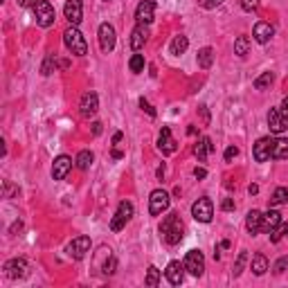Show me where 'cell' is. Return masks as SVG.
<instances>
[{
    "label": "cell",
    "instance_id": "obj_12",
    "mask_svg": "<svg viewBox=\"0 0 288 288\" xmlns=\"http://www.w3.org/2000/svg\"><path fill=\"white\" fill-rule=\"evenodd\" d=\"M99 108V97L97 93H93V90H88V93L81 97V104H79V113H81V117H93L95 113H97Z\"/></svg>",
    "mask_w": 288,
    "mask_h": 288
},
{
    "label": "cell",
    "instance_id": "obj_47",
    "mask_svg": "<svg viewBox=\"0 0 288 288\" xmlns=\"http://www.w3.org/2000/svg\"><path fill=\"white\" fill-rule=\"evenodd\" d=\"M122 155H124V153H122V151H117V149H115V151H113V158H115V160H119V158H122Z\"/></svg>",
    "mask_w": 288,
    "mask_h": 288
},
{
    "label": "cell",
    "instance_id": "obj_34",
    "mask_svg": "<svg viewBox=\"0 0 288 288\" xmlns=\"http://www.w3.org/2000/svg\"><path fill=\"white\" fill-rule=\"evenodd\" d=\"M54 70H57V57H52V54H50L48 59H45L43 61V68H41V72L45 74V77H48V74H52Z\"/></svg>",
    "mask_w": 288,
    "mask_h": 288
},
{
    "label": "cell",
    "instance_id": "obj_21",
    "mask_svg": "<svg viewBox=\"0 0 288 288\" xmlns=\"http://www.w3.org/2000/svg\"><path fill=\"white\" fill-rule=\"evenodd\" d=\"M146 38H149V29H146V25L138 23V27L131 32V48H133V50H142L144 43H146Z\"/></svg>",
    "mask_w": 288,
    "mask_h": 288
},
{
    "label": "cell",
    "instance_id": "obj_3",
    "mask_svg": "<svg viewBox=\"0 0 288 288\" xmlns=\"http://www.w3.org/2000/svg\"><path fill=\"white\" fill-rule=\"evenodd\" d=\"M191 216H194L198 223H210L212 216H214V205H212V200L207 198V196L198 198L191 205Z\"/></svg>",
    "mask_w": 288,
    "mask_h": 288
},
{
    "label": "cell",
    "instance_id": "obj_20",
    "mask_svg": "<svg viewBox=\"0 0 288 288\" xmlns=\"http://www.w3.org/2000/svg\"><path fill=\"white\" fill-rule=\"evenodd\" d=\"M272 34H275V29H272V25L270 23H257L255 25V29H252V36H255V41L257 43H268L272 38Z\"/></svg>",
    "mask_w": 288,
    "mask_h": 288
},
{
    "label": "cell",
    "instance_id": "obj_4",
    "mask_svg": "<svg viewBox=\"0 0 288 288\" xmlns=\"http://www.w3.org/2000/svg\"><path fill=\"white\" fill-rule=\"evenodd\" d=\"M34 16H36V25L50 27V25L54 23V18H57V12H54V7L48 0H38L36 7H34Z\"/></svg>",
    "mask_w": 288,
    "mask_h": 288
},
{
    "label": "cell",
    "instance_id": "obj_11",
    "mask_svg": "<svg viewBox=\"0 0 288 288\" xmlns=\"http://www.w3.org/2000/svg\"><path fill=\"white\" fill-rule=\"evenodd\" d=\"M63 14L70 21V25H79L81 23V18H84V3L81 0H65Z\"/></svg>",
    "mask_w": 288,
    "mask_h": 288
},
{
    "label": "cell",
    "instance_id": "obj_1",
    "mask_svg": "<svg viewBox=\"0 0 288 288\" xmlns=\"http://www.w3.org/2000/svg\"><path fill=\"white\" fill-rule=\"evenodd\" d=\"M160 236L164 239V243L178 245L183 241V221L178 214H167L162 225H160Z\"/></svg>",
    "mask_w": 288,
    "mask_h": 288
},
{
    "label": "cell",
    "instance_id": "obj_6",
    "mask_svg": "<svg viewBox=\"0 0 288 288\" xmlns=\"http://www.w3.org/2000/svg\"><path fill=\"white\" fill-rule=\"evenodd\" d=\"M185 270L194 277H200L205 272V257L200 250H189L185 257Z\"/></svg>",
    "mask_w": 288,
    "mask_h": 288
},
{
    "label": "cell",
    "instance_id": "obj_9",
    "mask_svg": "<svg viewBox=\"0 0 288 288\" xmlns=\"http://www.w3.org/2000/svg\"><path fill=\"white\" fill-rule=\"evenodd\" d=\"M5 275L9 279H25L29 275V266L25 259H12L5 264Z\"/></svg>",
    "mask_w": 288,
    "mask_h": 288
},
{
    "label": "cell",
    "instance_id": "obj_2",
    "mask_svg": "<svg viewBox=\"0 0 288 288\" xmlns=\"http://www.w3.org/2000/svg\"><path fill=\"white\" fill-rule=\"evenodd\" d=\"M63 43H65V48H68L72 54H77V57L88 54V43H86L84 34L77 29V25H70V27L63 32Z\"/></svg>",
    "mask_w": 288,
    "mask_h": 288
},
{
    "label": "cell",
    "instance_id": "obj_33",
    "mask_svg": "<svg viewBox=\"0 0 288 288\" xmlns=\"http://www.w3.org/2000/svg\"><path fill=\"white\" fill-rule=\"evenodd\" d=\"M160 284V270L155 266H151L149 268V272H146V286H151V288H155Z\"/></svg>",
    "mask_w": 288,
    "mask_h": 288
},
{
    "label": "cell",
    "instance_id": "obj_24",
    "mask_svg": "<svg viewBox=\"0 0 288 288\" xmlns=\"http://www.w3.org/2000/svg\"><path fill=\"white\" fill-rule=\"evenodd\" d=\"M272 158L275 160H288V140L277 138L272 142Z\"/></svg>",
    "mask_w": 288,
    "mask_h": 288
},
{
    "label": "cell",
    "instance_id": "obj_50",
    "mask_svg": "<svg viewBox=\"0 0 288 288\" xmlns=\"http://www.w3.org/2000/svg\"><path fill=\"white\" fill-rule=\"evenodd\" d=\"M284 234L288 236V225H284Z\"/></svg>",
    "mask_w": 288,
    "mask_h": 288
},
{
    "label": "cell",
    "instance_id": "obj_16",
    "mask_svg": "<svg viewBox=\"0 0 288 288\" xmlns=\"http://www.w3.org/2000/svg\"><path fill=\"white\" fill-rule=\"evenodd\" d=\"M70 169H72V158H70V155H59V158L54 160V164H52L54 180H63L65 176L70 174Z\"/></svg>",
    "mask_w": 288,
    "mask_h": 288
},
{
    "label": "cell",
    "instance_id": "obj_8",
    "mask_svg": "<svg viewBox=\"0 0 288 288\" xmlns=\"http://www.w3.org/2000/svg\"><path fill=\"white\" fill-rule=\"evenodd\" d=\"M115 41H117V36H115V27L110 23H102L99 25V48H102V52H113L115 48Z\"/></svg>",
    "mask_w": 288,
    "mask_h": 288
},
{
    "label": "cell",
    "instance_id": "obj_22",
    "mask_svg": "<svg viewBox=\"0 0 288 288\" xmlns=\"http://www.w3.org/2000/svg\"><path fill=\"white\" fill-rule=\"evenodd\" d=\"M210 153H214V144H212V140L210 138H200L198 142L194 144V155L203 162V160H207V155Z\"/></svg>",
    "mask_w": 288,
    "mask_h": 288
},
{
    "label": "cell",
    "instance_id": "obj_18",
    "mask_svg": "<svg viewBox=\"0 0 288 288\" xmlns=\"http://www.w3.org/2000/svg\"><path fill=\"white\" fill-rule=\"evenodd\" d=\"M245 227H248V232H250L252 236L259 234V232L264 230V214H261L259 210H250L248 212V216H245Z\"/></svg>",
    "mask_w": 288,
    "mask_h": 288
},
{
    "label": "cell",
    "instance_id": "obj_42",
    "mask_svg": "<svg viewBox=\"0 0 288 288\" xmlns=\"http://www.w3.org/2000/svg\"><path fill=\"white\" fill-rule=\"evenodd\" d=\"M221 207H223L225 212H232V210H234V200H232V198H225V200H223V205H221Z\"/></svg>",
    "mask_w": 288,
    "mask_h": 288
},
{
    "label": "cell",
    "instance_id": "obj_10",
    "mask_svg": "<svg viewBox=\"0 0 288 288\" xmlns=\"http://www.w3.org/2000/svg\"><path fill=\"white\" fill-rule=\"evenodd\" d=\"M153 16H155V3L153 0H142V3L135 7V21L140 25L153 23Z\"/></svg>",
    "mask_w": 288,
    "mask_h": 288
},
{
    "label": "cell",
    "instance_id": "obj_35",
    "mask_svg": "<svg viewBox=\"0 0 288 288\" xmlns=\"http://www.w3.org/2000/svg\"><path fill=\"white\" fill-rule=\"evenodd\" d=\"M245 261H248V252H245V250H241V252H239V259H236V264H234V277H239V275H241V270H243Z\"/></svg>",
    "mask_w": 288,
    "mask_h": 288
},
{
    "label": "cell",
    "instance_id": "obj_7",
    "mask_svg": "<svg viewBox=\"0 0 288 288\" xmlns=\"http://www.w3.org/2000/svg\"><path fill=\"white\" fill-rule=\"evenodd\" d=\"M167 207H169V194H167L164 189L151 191V196H149V212H151V216H160L162 212H167Z\"/></svg>",
    "mask_w": 288,
    "mask_h": 288
},
{
    "label": "cell",
    "instance_id": "obj_44",
    "mask_svg": "<svg viewBox=\"0 0 288 288\" xmlns=\"http://www.w3.org/2000/svg\"><path fill=\"white\" fill-rule=\"evenodd\" d=\"M21 7H36V0H18Z\"/></svg>",
    "mask_w": 288,
    "mask_h": 288
},
{
    "label": "cell",
    "instance_id": "obj_37",
    "mask_svg": "<svg viewBox=\"0 0 288 288\" xmlns=\"http://www.w3.org/2000/svg\"><path fill=\"white\" fill-rule=\"evenodd\" d=\"M236 155H239V149H236V146H227L225 149V162H232Z\"/></svg>",
    "mask_w": 288,
    "mask_h": 288
},
{
    "label": "cell",
    "instance_id": "obj_23",
    "mask_svg": "<svg viewBox=\"0 0 288 288\" xmlns=\"http://www.w3.org/2000/svg\"><path fill=\"white\" fill-rule=\"evenodd\" d=\"M279 225H281V214H279V212H275V210L266 212V214H264V232L270 234V232L277 230Z\"/></svg>",
    "mask_w": 288,
    "mask_h": 288
},
{
    "label": "cell",
    "instance_id": "obj_14",
    "mask_svg": "<svg viewBox=\"0 0 288 288\" xmlns=\"http://www.w3.org/2000/svg\"><path fill=\"white\" fill-rule=\"evenodd\" d=\"M88 250H90V239L88 236H77V239H72L68 243V255L72 257V259H84Z\"/></svg>",
    "mask_w": 288,
    "mask_h": 288
},
{
    "label": "cell",
    "instance_id": "obj_39",
    "mask_svg": "<svg viewBox=\"0 0 288 288\" xmlns=\"http://www.w3.org/2000/svg\"><path fill=\"white\" fill-rule=\"evenodd\" d=\"M261 0H241V7L245 9V12H252V9H257V5H259Z\"/></svg>",
    "mask_w": 288,
    "mask_h": 288
},
{
    "label": "cell",
    "instance_id": "obj_28",
    "mask_svg": "<svg viewBox=\"0 0 288 288\" xmlns=\"http://www.w3.org/2000/svg\"><path fill=\"white\" fill-rule=\"evenodd\" d=\"M144 57L142 54H133L131 57V61H129V68H131V72H135V74H140V72H144Z\"/></svg>",
    "mask_w": 288,
    "mask_h": 288
},
{
    "label": "cell",
    "instance_id": "obj_17",
    "mask_svg": "<svg viewBox=\"0 0 288 288\" xmlns=\"http://www.w3.org/2000/svg\"><path fill=\"white\" fill-rule=\"evenodd\" d=\"M158 149L162 151L164 155H169V153H174V151H176V140H174V135H171L169 126H162V131H160V135H158Z\"/></svg>",
    "mask_w": 288,
    "mask_h": 288
},
{
    "label": "cell",
    "instance_id": "obj_30",
    "mask_svg": "<svg viewBox=\"0 0 288 288\" xmlns=\"http://www.w3.org/2000/svg\"><path fill=\"white\" fill-rule=\"evenodd\" d=\"M272 81H275V74H272V72H264L261 77L255 79V88H257V90H266Z\"/></svg>",
    "mask_w": 288,
    "mask_h": 288
},
{
    "label": "cell",
    "instance_id": "obj_13",
    "mask_svg": "<svg viewBox=\"0 0 288 288\" xmlns=\"http://www.w3.org/2000/svg\"><path fill=\"white\" fill-rule=\"evenodd\" d=\"M272 142H275L272 138H261V140H257L255 149H252V155H255L257 162H266V160L272 158Z\"/></svg>",
    "mask_w": 288,
    "mask_h": 288
},
{
    "label": "cell",
    "instance_id": "obj_48",
    "mask_svg": "<svg viewBox=\"0 0 288 288\" xmlns=\"http://www.w3.org/2000/svg\"><path fill=\"white\" fill-rule=\"evenodd\" d=\"M248 191H250V194H257V191H259V187H257V185H250V187H248Z\"/></svg>",
    "mask_w": 288,
    "mask_h": 288
},
{
    "label": "cell",
    "instance_id": "obj_26",
    "mask_svg": "<svg viewBox=\"0 0 288 288\" xmlns=\"http://www.w3.org/2000/svg\"><path fill=\"white\" fill-rule=\"evenodd\" d=\"M250 268H252V272H255V275H264V272L268 270V259H266V255H255L252 257V264H250Z\"/></svg>",
    "mask_w": 288,
    "mask_h": 288
},
{
    "label": "cell",
    "instance_id": "obj_38",
    "mask_svg": "<svg viewBox=\"0 0 288 288\" xmlns=\"http://www.w3.org/2000/svg\"><path fill=\"white\" fill-rule=\"evenodd\" d=\"M286 268H288V257H281V259L275 264V268H272V270H275L277 275H279V272H284Z\"/></svg>",
    "mask_w": 288,
    "mask_h": 288
},
{
    "label": "cell",
    "instance_id": "obj_40",
    "mask_svg": "<svg viewBox=\"0 0 288 288\" xmlns=\"http://www.w3.org/2000/svg\"><path fill=\"white\" fill-rule=\"evenodd\" d=\"M140 106H142V108L146 110V113H149L151 115V117H155V108H153V106H151L149 102H146V99L142 97V99H140Z\"/></svg>",
    "mask_w": 288,
    "mask_h": 288
},
{
    "label": "cell",
    "instance_id": "obj_31",
    "mask_svg": "<svg viewBox=\"0 0 288 288\" xmlns=\"http://www.w3.org/2000/svg\"><path fill=\"white\" fill-rule=\"evenodd\" d=\"M286 200H288V189L286 187H277L272 198H270V205H284Z\"/></svg>",
    "mask_w": 288,
    "mask_h": 288
},
{
    "label": "cell",
    "instance_id": "obj_41",
    "mask_svg": "<svg viewBox=\"0 0 288 288\" xmlns=\"http://www.w3.org/2000/svg\"><path fill=\"white\" fill-rule=\"evenodd\" d=\"M279 113L284 115V119L288 122V97H284V102H281V106H279Z\"/></svg>",
    "mask_w": 288,
    "mask_h": 288
},
{
    "label": "cell",
    "instance_id": "obj_25",
    "mask_svg": "<svg viewBox=\"0 0 288 288\" xmlns=\"http://www.w3.org/2000/svg\"><path fill=\"white\" fill-rule=\"evenodd\" d=\"M187 48H189V38L180 34V36H176L174 41H171V48L169 50H171V54H174V57H180V54L187 52Z\"/></svg>",
    "mask_w": 288,
    "mask_h": 288
},
{
    "label": "cell",
    "instance_id": "obj_43",
    "mask_svg": "<svg viewBox=\"0 0 288 288\" xmlns=\"http://www.w3.org/2000/svg\"><path fill=\"white\" fill-rule=\"evenodd\" d=\"M194 176H196V178H207V169H203V167H196Z\"/></svg>",
    "mask_w": 288,
    "mask_h": 288
},
{
    "label": "cell",
    "instance_id": "obj_5",
    "mask_svg": "<svg viewBox=\"0 0 288 288\" xmlns=\"http://www.w3.org/2000/svg\"><path fill=\"white\" fill-rule=\"evenodd\" d=\"M131 216H133V203H129V200H122L117 207V212H115V216L110 219V230L113 232H119L122 227L131 221Z\"/></svg>",
    "mask_w": 288,
    "mask_h": 288
},
{
    "label": "cell",
    "instance_id": "obj_36",
    "mask_svg": "<svg viewBox=\"0 0 288 288\" xmlns=\"http://www.w3.org/2000/svg\"><path fill=\"white\" fill-rule=\"evenodd\" d=\"M115 268H117V261H115V257H110V255H108V261L104 264V272H106V275H113Z\"/></svg>",
    "mask_w": 288,
    "mask_h": 288
},
{
    "label": "cell",
    "instance_id": "obj_29",
    "mask_svg": "<svg viewBox=\"0 0 288 288\" xmlns=\"http://www.w3.org/2000/svg\"><path fill=\"white\" fill-rule=\"evenodd\" d=\"M248 50H250V38L248 36H239L234 41V54H239V57H245Z\"/></svg>",
    "mask_w": 288,
    "mask_h": 288
},
{
    "label": "cell",
    "instance_id": "obj_32",
    "mask_svg": "<svg viewBox=\"0 0 288 288\" xmlns=\"http://www.w3.org/2000/svg\"><path fill=\"white\" fill-rule=\"evenodd\" d=\"M74 162H77V167L81 171H86L90 164H93V153H90V151H81V153L77 155V160H74Z\"/></svg>",
    "mask_w": 288,
    "mask_h": 288
},
{
    "label": "cell",
    "instance_id": "obj_15",
    "mask_svg": "<svg viewBox=\"0 0 288 288\" xmlns=\"http://www.w3.org/2000/svg\"><path fill=\"white\" fill-rule=\"evenodd\" d=\"M183 270H185V264H180V261H169V266H167V270H164L167 281H169L171 286H180L185 279Z\"/></svg>",
    "mask_w": 288,
    "mask_h": 288
},
{
    "label": "cell",
    "instance_id": "obj_19",
    "mask_svg": "<svg viewBox=\"0 0 288 288\" xmlns=\"http://www.w3.org/2000/svg\"><path fill=\"white\" fill-rule=\"evenodd\" d=\"M268 126H270L272 133H284L288 129V122L284 119V115L279 113V108H270V113H268Z\"/></svg>",
    "mask_w": 288,
    "mask_h": 288
},
{
    "label": "cell",
    "instance_id": "obj_27",
    "mask_svg": "<svg viewBox=\"0 0 288 288\" xmlns=\"http://www.w3.org/2000/svg\"><path fill=\"white\" fill-rule=\"evenodd\" d=\"M212 63H214V50H212V48H203L198 52V68L207 70V68H212Z\"/></svg>",
    "mask_w": 288,
    "mask_h": 288
},
{
    "label": "cell",
    "instance_id": "obj_46",
    "mask_svg": "<svg viewBox=\"0 0 288 288\" xmlns=\"http://www.w3.org/2000/svg\"><path fill=\"white\" fill-rule=\"evenodd\" d=\"M93 133H95V135L102 133V124H99V122H95V124H93Z\"/></svg>",
    "mask_w": 288,
    "mask_h": 288
},
{
    "label": "cell",
    "instance_id": "obj_45",
    "mask_svg": "<svg viewBox=\"0 0 288 288\" xmlns=\"http://www.w3.org/2000/svg\"><path fill=\"white\" fill-rule=\"evenodd\" d=\"M221 3H223V0H205V7H210V9L212 7H219Z\"/></svg>",
    "mask_w": 288,
    "mask_h": 288
},
{
    "label": "cell",
    "instance_id": "obj_49",
    "mask_svg": "<svg viewBox=\"0 0 288 288\" xmlns=\"http://www.w3.org/2000/svg\"><path fill=\"white\" fill-rule=\"evenodd\" d=\"M119 140H122V133H115V135H113V142H115V144H117V142H119Z\"/></svg>",
    "mask_w": 288,
    "mask_h": 288
}]
</instances>
